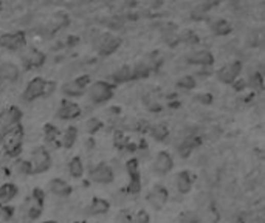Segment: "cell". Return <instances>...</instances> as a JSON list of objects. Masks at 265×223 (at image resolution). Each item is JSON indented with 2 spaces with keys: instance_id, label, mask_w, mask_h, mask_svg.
Segmentation results:
<instances>
[{
  "instance_id": "obj_40",
  "label": "cell",
  "mask_w": 265,
  "mask_h": 223,
  "mask_svg": "<svg viewBox=\"0 0 265 223\" xmlns=\"http://www.w3.org/2000/svg\"><path fill=\"white\" fill-rule=\"evenodd\" d=\"M251 87H253V88H254V87L262 88V76H260V73H254V75L251 76Z\"/></svg>"
},
{
  "instance_id": "obj_8",
  "label": "cell",
  "mask_w": 265,
  "mask_h": 223,
  "mask_svg": "<svg viewBox=\"0 0 265 223\" xmlns=\"http://www.w3.org/2000/svg\"><path fill=\"white\" fill-rule=\"evenodd\" d=\"M168 197H169V194H168V189H166L165 186H162V185H155V186L150 189V192L147 194V202H149V205H150L153 209L160 211V209L165 208V205H166V202H168Z\"/></svg>"
},
{
  "instance_id": "obj_16",
  "label": "cell",
  "mask_w": 265,
  "mask_h": 223,
  "mask_svg": "<svg viewBox=\"0 0 265 223\" xmlns=\"http://www.w3.org/2000/svg\"><path fill=\"white\" fill-rule=\"evenodd\" d=\"M48 188H50V192L55 194L58 197H67L70 192H72V188L67 182L61 180V179H55L48 183Z\"/></svg>"
},
{
  "instance_id": "obj_34",
  "label": "cell",
  "mask_w": 265,
  "mask_h": 223,
  "mask_svg": "<svg viewBox=\"0 0 265 223\" xmlns=\"http://www.w3.org/2000/svg\"><path fill=\"white\" fill-rule=\"evenodd\" d=\"M126 169L129 172V175H140V171H138V160H129L127 164H126Z\"/></svg>"
},
{
  "instance_id": "obj_12",
  "label": "cell",
  "mask_w": 265,
  "mask_h": 223,
  "mask_svg": "<svg viewBox=\"0 0 265 223\" xmlns=\"http://www.w3.org/2000/svg\"><path fill=\"white\" fill-rule=\"evenodd\" d=\"M43 87H45V79H42V78H34L33 81H30L22 95L24 101L31 102V101L43 96Z\"/></svg>"
},
{
  "instance_id": "obj_29",
  "label": "cell",
  "mask_w": 265,
  "mask_h": 223,
  "mask_svg": "<svg viewBox=\"0 0 265 223\" xmlns=\"http://www.w3.org/2000/svg\"><path fill=\"white\" fill-rule=\"evenodd\" d=\"M45 138H47V143L48 144L58 147V144L55 143L58 140V129L56 127H53L51 124H47L45 126Z\"/></svg>"
},
{
  "instance_id": "obj_43",
  "label": "cell",
  "mask_w": 265,
  "mask_h": 223,
  "mask_svg": "<svg viewBox=\"0 0 265 223\" xmlns=\"http://www.w3.org/2000/svg\"><path fill=\"white\" fill-rule=\"evenodd\" d=\"M245 85V82H236L234 84V87H236V90H242V87Z\"/></svg>"
},
{
  "instance_id": "obj_5",
  "label": "cell",
  "mask_w": 265,
  "mask_h": 223,
  "mask_svg": "<svg viewBox=\"0 0 265 223\" xmlns=\"http://www.w3.org/2000/svg\"><path fill=\"white\" fill-rule=\"evenodd\" d=\"M31 174H42L51 167V158L45 147H36L31 153Z\"/></svg>"
},
{
  "instance_id": "obj_44",
  "label": "cell",
  "mask_w": 265,
  "mask_h": 223,
  "mask_svg": "<svg viewBox=\"0 0 265 223\" xmlns=\"http://www.w3.org/2000/svg\"><path fill=\"white\" fill-rule=\"evenodd\" d=\"M43 223H58V221H53V220H48V221H43Z\"/></svg>"
},
{
  "instance_id": "obj_2",
  "label": "cell",
  "mask_w": 265,
  "mask_h": 223,
  "mask_svg": "<svg viewBox=\"0 0 265 223\" xmlns=\"http://www.w3.org/2000/svg\"><path fill=\"white\" fill-rule=\"evenodd\" d=\"M22 120V112L19 107H8L5 108L2 114H0V140H2V137L14 126L19 124V121Z\"/></svg>"
},
{
  "instance_id": "obj_13",
  "label": "cell",
  "mask_w": 265,
  "mask_h": 223,
  "mask_svg": "<svg viewBox=\"0 0 265 223\" xmlns=\"http://www.w3.org/2000/svg\"><path fill=\"white\" fill-rule=\"evenodd\" d=\"M58 118H61V120H67V121H70V120H75V118H78L79 115H81V107L76 104V102H73V101H67V99H64L62 102H61V107L58 108Z\"/></svg>"
},
{
  "instance_id": "obj_41",
  "label": "cell",
  "mask_w": 265,
  "mask_h": 223,
  "mask_svg": "<svg viewBox=\"0 0 265 223\" xmlns=\"http://www.w3.org/2000/svg\"><path fill=\"white\" fill-rule=\"evenodd\" d=\"M197 99H200V102H203V104H209L211 101H213V96L211 95H200V96H197Z\"/></svg>"
},
{
  "instance_id": "obj_19",
  "label": "cell",
  "mask_w": 265,
  "mask_h": 223,
  "mask_svg": "<svg viewBox=\"0 0 265 223\" xmlns=\"http://www.w3.org/2000/svg\"><path fill=\"white\" fill-rule=\"evenodd\" d=\"M109 208H111V205H109L107 200L95 198V200L89 205V208H87L85 211H87V214H90V215H98V214H105V212L109 211Z\"/></svg>"
},
{
  "instance_id": "obj_18",
  "label": "cell",
  "mask_w": 265,
  "mask_h": 223,
  "mask_svg": "<svg viewBox=\"0 0 265 223\" xmlns=\"http://www.w3.org/2000/svg\"><path fill=\"white\" fill-rule=\"evenodd\" d=\"M24 62L27 67L33 69V67H40L43 65L45 62V54L42 51H37V50H31L28 51L25 56H24Z\"/></svg>"
},
{
  "instance_id": "obj_17",
  "label": "cell",
  "mask_w": 265,
  "mask_h": 223,
  "mask_svg": "<svg viewBox=\"0 0 265 223\" xmlns=\"http://www.w3.org/2000/svg\"><path fill=\"white\" fill-rule=\"evenodd\" d=\"M17 192H19L17 186H14L13 183H7L4 186H0V208L7 206L17 195Z\"/></svg>"
},
{
  "instance_id": "obj_35",
  "label": "cell",
  "mask_w": 265,
  "mask_h": 223,
  "mask_svg": "<svg viewBox=\"0 0 265 223\" xmlns=\"http://www.w3.org/2000/svg\"><path fill=\"white\" fill-rule=\"evenodd\" d=\"M43 198H45V194H43V191L40 189V188H34L33 189V194H31V200L34 202V203H37V205H43Z\"/></svg>"
},
{
  "instance_id": "obj_21",
  "label": "cell",
  "mask_w": 265,
  "mask_h": 223,
  "mask_svg": "<svg viewBox=\"0 0 265 223\" xmlns=\"http://www.w3.org/2000/svg\"><path fill=\"white\" fill-rule=\"evenodd\" d=\"M198 143H200V140H197V137H188V138H185L182 141V144L179 146V153L182 157H188L192 152V149L195 146H198Z\"/></svg>"
},
{
  "instance_id": "obj_25",
  "label": "cell",
  "mask_w": 265,
  "mask_h": 223,
  "mask_svg": "<svg viewBox=\"0 0 265 223\" xmlns=\"http://www.w3.org/2000/svg\"><path fill=\"white\" fill-rule=\"evenodd\" d=\"M114 81L117 82V84H123V82H127V81H130L132 79V69L130 67H127V65H124V67H121V69H118L115 73H114Z\"/></svg>"
},
{
  "instance_id": "obj_7",
  "label": "cell",
  "mask_w": 265,
  "mask_h": 223,
  "mask_svg": "<svg viewBox=\"0 0 265 223\" xmlns=\"http://www.w3.org/2000/svg\"><path fill=\"white\" fill-rule=\"evenodd\" d=\"M90 84V76L89 75H84V76H79L78 79H73L70 82H65L62 85V93L65 96H70V98H76V96H81L87 85Z\"/></svg>"
},
{
  "instance_id": "obj_38",
  "label": "cell",
  "mask_w": 265,
  "mask_h": 223,
  "mask_svg": "<svg viewBox=\"0 0 265 223\" xmlns=\"http://www.w3.org/2000/svg\"><path fill=\"white\" fill-rule=\"evenodd\" d=\"M56 88V84L53 82V81H45V87H43V96H48L51 95L53 92H55Z\"/></svg>"
},
{
  "instance_id": "obj_30",
  "label": "cell",
  "mask_w": 265,
  "mask_h": 223,
  "mask_svg": "<svg viewBox=\"0 0 265 223\" xmlns=\"http://www.w3.org/2000/svg\"><path fill=\"white\" fill-rule=\"evenodd\" d=\"M150 69L146 64H138L134 70H132V79H140V78H146L149 75Z\"/></svg>"
},
{
  "instance_id": "obj_3",
  "label": "cell",
  "mask_w": 265,
  "mask_h": 223,
  "mask_svg": "<svg viewBox=\"0 0 265 223\" xmlns=\"http://www.w3.org/2000/svg\"><path fill=\"white\" fill-rule=\"evenodd\" d=\"M120 45H121V39L114 36V34H111V33H104V34L98 36V39L93 43L95 50L99 54H102V56L112 54L114 51H117L120 48Z\"/></svg>"
},
{
  "instance_id": "obj_28",
  "label": "cell",
  "mask_w": 265,
  "mask_h": 223,
  "mask_svg": "<svg viewBox=\"0 0 265 223\" xmlns=\"http://www.w3.org/2000/svg\"><path fill=\"white\" fill-rule=\"evenodd\" d=\"M85 132L87 133H90V135H93V133H96V132H99L101 129H102V121L101 120H98V118H90V120H87L85 121Z\"/></svg>"
},
{
  "instance_id": "obj_27",
  "label": "cell",
  "mask_w": 265,
  "mask_h": 223,
  "mask_svg": "<svg viewBox=\"0 0 265 223\" xmlns=\"http://www.w3.org/2000/svg\"><path fill=\"white\" fill-rule=\"evenodd\" d=\"M149 132H150V135L155 138V140H158V141H163L166 137H168V127L165 126V124H153V126H150L149 127Z\"/></svg>"
},
{
  "instance_id": "obj_22",
  "label": "cell",
  "mask_w": 265,
  "mask_h": 223,
  "mask_svg": "<svg viewBox=\"0 0 265 223\" xmlns=\"http://www.w3.org/2000/svg\"><path fill=\"white\" fill-rule=\"evenodd\" d=\"M209 25H211V30H213V33L217 34V36H227L231 31V25L227 20H224V19H216V20L211 22Z\"/></svg>"
},
{
  "instance_id": "obj_11",
  "label": "cell",
  "mask_w": 265,
  "mask_h": 223,
  "mask_svg": "<svg viewBox=\"0 0 265 223\" xmlns=\"http://www.w3.org/2000/svg\"><path fill=\"white\" fill-rule=\"evenodd\" d=\"M19 67L13 62H4L0 65V87L13 84L19 79Z\"/></svg>"
},
{
  "instance_id": "obj_42",
  "label": "cell",
  "mask_w": 265,
  "mask_h": 223,
  "mask_svg": "<svg viewBox=\"0 0 265 223\" xmlns=\"http://www.w3.org/2000/svg\"><path fill=\"white\" fill-rule=\"evenodd\" d=\"M2 211H4V217H7V218H10V217L13 215V212H14L13 208H7V206H4Z\"/></svg>"
},
{
  "instance_id": "obj_1",
  "label": "cell",
  "mask_w": 265,
  "mask_h": 223,
  "mask_svg": "<svg viewBox=\"0 0 265 223\" xmlns=\"http://www.w3.org/2000/svg\"><path fill=\"white\" fill-rule=\"evenodd\" d=\"M22 141H24V129L20 124L11 127L4 137H2V143H4V149L10 157H17L20 153L22 149Z\"/></svg>"
},
{
  "instance_id": "obj_15",
  "label": "cell",
  "mask_w": 265,
  "mask_h": 223,
  "mask_svg": "<svg viewBox=\"0 0 265 223\" xmlns=\"http://www.w3.org/2000/svg\"><path fill=\"white\" fill-rule=\"evenodd\" d=\"M188 61L189 64H194V65H211L214 62V58L208 50H202V51H195L189 54Z\"/></svg>"
},
{
  "instance_id": "obj_31",
  "label": "cell",
  "mask_w": 265,
  "mask_h": 223,
  "mask_svg": "<svg viewBox=\"0 0 265 223\" xmlns=\"http://www.w3.org/2000/svg\"><path fill=\"white\" fill-rule=\"evenodd\" d=\"M177 85L185 88V90H191V88L195 87V79H194V76H183V78L179 79Z\"/></svg>"
},
{
  "instance_id": "obj_36",
  "label": "cell",
  "mask_w": 265,
  "mask_h": 223,
  "mask_svg": "<svg viewBox=\"0 0 265 223\" xmlns=\"http://www.w3.org/2000/svg\"><path fill=\"white\" fill-rule=\"evenodd\" d=\"M180 221H182V223H198V215H197L195 212L188 211V212H185V214L180 217Z\"/></svg>"
},
{
  "instance_id": "obj_10",
  "label": "cell",
  "mask_w": 265,
  "mask_h": 223,
  "mask_svg": "<svg viewBox=\"0 0 265 223\" xmlns=\"http://www.w3.org/2000/svg\"><path fill=\"white\" fill-rule=\"evenodd\" d=\"M172 167H174V160L168 152L157 153V157L153 160V166H152L153 172L160 174V175H166L168 172L172 171Z\"/></svg>"
},
{
  "instance_id": "obj_39",
  "label": "cell",
  "mask_w": 265,
  "mask_h": 223,
  "mask_svg": "<svg viewBox=\"0 0 265 223\" xmlns=\"http://www.w3.org/2000/svg\"><path fill=\"white\" fill-rule=\"evenodd\" d=\"M149 214L146 211H140L135 217V223H149Z\"/></svg>"
},
{
  "instance_id": "obj_6",
  "label": "cell",
  "mask_w": 265,
  "mask_h": 223,
  "mask_svg": "<svg viewBox=\"0 0 265 223\" xmlns=\"http://www.w3.org/2000/svg\"><path fill=\"white\" fill-rule=\"evenodd\" d=\"M114 179H115L114 171L107 163H99L93 167V169H90V180L95 183L109 185L114 182Z\"/></svg>"
},
{
  "instance_id": "obj_4",
  "label": "cell",
  "mask_w": 265,
  "mask_h": 223,
  "mask_svg": "<svg viewBox=\"0 0 265 223\" xmlns=\"http://www.w3.org/2000/svg\"><path fill=\"white\" fill-rule=\"evenodd\" d=\"M114 96V87L104 81H96L89 87V98L95 104H102Z\"/></svg>"
},
{
  "instance_id": "obj_14",
  "label": "cell",
  "mask_w": 265,
  "mask_h": 223,
  "mask_svg": "<svg viewBox=\"0 0 265 223\" xmlns=\"http://www.w3.org/2000/svg\"><path fill=\"white\" fill-rule=\"evenodd\" d=\"M0 45L5 47V48H10V50H19L25 45V36L20 31L0 36Z\"/></svg>"
},
{
  "instance_id": "obj_33",
  "label": "cell",
  "mask_w": 265,
  "mask_h": 223,
  "mask_svg": "<svg viewBox=\"0 0 265 223\" xmlns=\"http://www.w3.org/2000/svg\"><path fill=\"white\" fill-rule=\"evenodd\" d=\"M140 189H141V179H140V175H132L130 177V183H129V192L138 194Z\"/></svg>"
},
{
  "instance_id": "obj_32",
  "label": "cell",
  "mask_w": 265,
  "mask_h": 223,
  "mask_svg": "<svg viewBox=\"0 0 265 223\" xmlns=\"http://www.w3.org/2000/svg\"><path fill=\"white\" fill-rule=\"evenodd\" d=\"M16 171L20 175H30L31 174V164H30V161H24V160L19 161L16 164Z\"/></svg>"
},
{
  "instance_id": "obj_37",
  "label": "cell",
  "mask_w": 265,
  "mask_h": 223,
  "mask_svg": "<svg viewBox=\"0 0 265 223\" xmlns=\"http://www.w3.org/2000/svg\"><path fill=\"white\" fill-rule=\"evenodd\" d=\"M213 7H214V4H203V5H198V7L194 10V17H197V16H198V14H202V13L205 14L208 10H211Z\"/></svg>"
},
{
  "instance_id": "obj_24",
  "label": "cell",
  "mask_w": 265,
  "mask_h": 223,
  "mask_svg": "<svg viewBox=\"0 0 265 223\" xmlns=\"http://www.w3.org/2000/svg\"><path fill=\"white\" fill-rule=\"evenodd\" d=\"M69 172L75 179H81L82 177V174H84V166H82V161H81L79 157L72 158V161L69 163Z\"/></svg>"
},
{
  "instance_id": "obj_23",
  "label": "cell",
  "mask_w": 265,
  "mask_h": 223,
  "mask_svg": "<svg viewBox=\"0 0 265 223\" xmlns=\"http://www.w3.org/2000/svg\"><path fill=\"white\" fill-rule=\"evenodd\" d=\"M217 220H219V212L214 206L203 208V214L198 217V221L202 223H217Z\"/></svg>"
},
{
  "instance_id": "obj_20",
  "label": "cell",
  "mask_w": 265,
  "mask_h": 223,
  "mask_svg": "<svg viewBox=\"0 0 265 223\" xmlns=\"http://www.w3.org/2000/svg\"><path fill=\"white\" fill-rule=\"evenodd\" d=\"M175 186H177V191L180 194H188L192 188V182H191V177L186 171L180 172L175 179Z\"/></svg>"
},
{
  "instance_id": "obj_9",
  "label": "cell",
  "mask_w": 265,
  "mask_h": 223,
  "mask_svg": "<svg viewBox=\"0 0 265 223\" xmlns=\"http://www.w3.org/2000/svg\"><path fill=\"white\" fill-rule=\"evenodd\" d=\"M240 72H242V62H240V61H234V62H231V64L222 67V69L217 72V78H219V81H222L224 84H233V82L237 79V76H239Z\"/></svg>"
},
{
  "instance_id": "obj_26",
  "label": "cell",
  "mask_w": 265,
  "mask_h": 223,
  "mask_svg": "<svg viewBox=\"0 0 265 223\" xmlns=\"http://www.w3.org/2000/svg\"><path fill=\"white\" fill-rule=\"evenodd\" d=\"M76 138H78V129L72 126V127H69V129L65 130V133H64V137H62L61 144H62L64 147L70 149V147H73V146H75Z\"/></svg>"
}]
</instances>
